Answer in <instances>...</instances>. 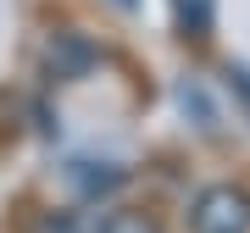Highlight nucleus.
Segmentation results:
<instances>
[{
	"label": "nucleus",
	"instance_id": "7ed1b4c3",
	"mask_svg": "<svg viewBox=\"0 0 250 233\" xmlns=\"http://www.w3.org/2000/svg\"><path fill=\"white\" fill-rule=\"evenodd\" d=\"M100 233H156V222H145V216L123 211V216H106V222H100Z\"/></svg>",
	"mask_w": 250,
	"mask_h": 233
},
{
	"label": "nucleus",
	"instance_id": "f03ea898",
	"mask_svg": "<svg viewBox=\"0 0 250 233\" xmlns=\"http://www.w3.org/2000/svg\"><path fill=\"white\" fill-rule=\"evenodd\" d=\"M172 17H178V28L184 34H206L211 28V0H172Z\"/></svg>",
	"mask_w": 250,
	"mask_h": 233
},
{
	"label": "nucleus",
	"instance_id": "f257e3e1",
	"mask_svg": "<svg viewBox=\"0 0 250 233\" xmlns=\"http://www.w3.org/2000/svg\"><path fill=\"white\" fill-rule=\"evenodd\" d=\"M189 228L195 233H250V194L233 183H217L206 189L189 211Z\"/></svg>",
	"mask_w": 250,
	"mask_h": 233
},
{
	"label": "nucleus",
	"instance_id": "20e7f679",
	"mask_svg": "<svg viewBox=\"0 0 250 233\" xmlns=\"http://www.w3.org/2000/svg\"><path fill=\"white\" fill-rule=\"evenodd\" d=\"M117 6H134V0H117Z\"/></svg>",
	"mask_w": 250,
	"mask_h": 233
}]
</instances>
